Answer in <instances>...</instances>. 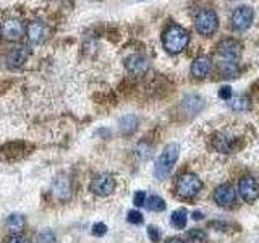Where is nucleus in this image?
<instances>
[{"label": "nucleus", "mask_w": 259, "mask_h": 243, "mask_svg": "<svg viewBox=\"0 0 259 243\" xmlns=\"http://www.w3.org/2000/svg\"><path fill=\"white\" fill-rule=\"evenodd\" d=\"M210 67H212L210 59L206 55H202V57H198V59H194V62L191 63V73L194 78H204L210 71Z\"/></svg>", "instance_id": "15"}, {"label": "nucleus", "mask_w": 259, "mask_h": 243, "mask_svg": "<svg viewBox=\"0 0 259 243\" xmlns=\"http://www.w3.org/2000/svg\"><path fill=\"white\" fill-rule=\"evenodd\" d=\"M7 243H29V241H28V238H24L23 235H13Z\"/></svg>", "instance_id": "31"}, {"label": "nucleus", "mask_w": 259, "mask_h": 243, "mask_svg": "<svg viewBox=\"0 0 259 243\" xmlns=\"http://www.w3.org/2000/svg\"><path fill=\"white\" fill-rule=\"evenodd\" d=\"M138 127V117L133 115V113H130V115H125L120 118V130L123 133H133Z\"/></svg>", "instance_id": "16"}, {"label": "nucleus", "mask_w": 259, "mask_h": 243, "mask_svg": "<svg viewBox=\"0 0 259 243\" xmlns=\"http://www.w3.org/2000/svg\"><path fill=\"white\" fill-rule=\"evenodd\" d=\"M133 201H135V205H136L138 208L144 206V205H146V193H144V191H136Z\"/></svg>", "instance_id": "29"}, {"label": "nucleus", "mask_w": 259, "mask_h": 243, "mask_svg": "<svg viewBox=\"0 0 259 243\" xmlns=\"http://www.w3.org/2000/svg\"><path fill=\"white\" fill-rule=\"evenodd\" d=\"M148 237H149L151 241H154V243H157V241L160 240V232H159L157 227H154V225H149V227H148Z\"/></svg>", "instance_id": "27"}, {"label": "nucleus", "mask_w": 259, "mask_h": 243, "mask_svg": "<svg viewBox=\"0 0 259 243\" xmlns=\"http://www.w3.org/2000/svg\"><path fill=\"white\" fill-rule=\"evenodd\" d=\"M0 32H2L4 39L12 40V43H13V40H20L24 36V26H23V23L20 20L8 18V20L4 21Z\"/></svg>", "instance_id": "8"}, {"label": "nucleus", "mask_w": 259, "mask_h": 243, "mask_svg": "<svg viewBox=\"0 0 259 243\" xmlns=\"http://www.w3.org/2000/svg\"><path fill=\"white\" fill-rule=\"evenodd\" d=\"M115 186H117L115 178L110 174H99L91 180L89 188H91V191L97 194V196H109V194H112L113 190H115Z\"/></svg>", "instance_id": "5"}, {"label": "nucleus", "mask_w": 259, "mask_h": 243, "mask_svg": "<svg viewBox=\"0 0 259 243\" xmlns=\"http://www.w3.org/2000/svg\"><path fill=\"white\" fill-rule=\"evenodd\" d=\"M194 26H196V31L202 36H210L214 34L217 26H219V18L215 12L212 10H201L196 15V20H194Z\"/></svg>", "instance_id": "4"}, {"label": "nucleus", "mask_w": 259, "mask_h": 243, "mask_svg": "<svg viewBox=\"0 0 259 243\" xmlns=\"http://www.w3.org/2000/svg\"><path fill=\"white\" fill-rule=\"evenodd\" d=\"M193 219H194V221H201V219H202V214L199 213V211H194V213H193Z\"/></svg>", "instance_id": "32"}, {"label": "nucleus", "mask_w": 259, "mask_h": 243, "mask_svg": "<svg viewBox=\"0 0 259 243\" xmlns=\"http://www.w3.org/2000/svg\"><path fill=\"white\" fill-rule=\"evenodd\" d=\"M219 97H222V99H225V101H230L232 99V88L222 86L221 91H219Z\"/></svg>", "instance_id": "30"}, {"label": "nucleus", "mask_w": 259, "mask_h": 243, "mask_svg": "<svg viewBox=\"0 0 259 243\" xmlns=\"http://www.w3.org/2000/svg\"><path fill=\"white\" fill-rule=\"evenodd\" d=\"M54 193H55L59 198H62V193H63V198H65V196H68V194H70V185L67 183V180H63V178H60V180H57L55 185H54Z\"/></svg>", "instance_id": "23"}, {"label": "nucleus", "mask_w": 259, "mask_h": 243, "mask_svg": "<svg viewBox=\"0 0 259 243\" xmlns=\"http://www.w3.org/2000/svg\"><path fill=\"white\" fill-rule=\"evenodd\" d=\"M214 148L222 154H230L237 148V138H233L230 135H215Z\"/></svg>", "instance_id": "14"}, {"label": "nucleus", "mask_w": 259, "mask_h": 243, "mask_svg": "<svg viewBox=\"0 0 259 243\" xmlns=\"http://www.w3.org/2000/svg\"><path fill=\"white\" fill-rule=\"evenodd\" d=\"M28 57H29L28 47H24V46H16V47H13L12 51L8 52V55H7V67L10 68V70H18V68L23 67L24 63H26Z\"/></svg>", "instance_id": "10"}, {"label": "nucleus", "mask_w": 259, "mask_h": 243, "mask_svg": "<svg viewBox=\"0 0 259 243\" xmlns=\"http://www.w3.org/2000/svg\"><path fill=\"white\" fill-rule=\"evenodd\" d=\"M254 18V13H253V8L251 7H238L237 10L233 12L232 15V26L235 31H245L251 26Z\"/></svg>", "instance_id": "6"}, {"label": "nucleus", "mask_w": 259, "mask_h": 243, "mask_svg": "<svg viewBox=\"0 0 259 243\" xmlns=\"http://www.w3.org/2000/svg\"><path fill=\"white\" fill-rule=\"evenodd\" d=\"M125 67L130 73H132V75L141 76L149 70V62L144 55L133 54V55H130L125 59Z\"/></svg>", "instance_id": "11"}, {"label": "nucleus", "mask_w": 259, "mask_h": 243, "mask_svg": "<svg viewBox=\"0 0 259 243\" xmlns=\"http://www.w3.org/2000/svg\"><path fill=\"white\" fill-rule=\"evenodd\" d=\"M170 222L175 227V229H185L186 227V222H188V213H186L185 209H177L175 213L170 217Z\"/></svg>", "instance_id": "17"}, {"label": "nucleus", "mask_w": 259, "mask_h": 243, "mask_svg": "<svg viewBox=\"0 0 259 243\" xmlns=\"http://www.w3.org/2000/svg\"><path fill=\"white\" fill-rule=\"evenodd\" d=\"M128 222L130 224H141L143 222V214L140 211H130L128 213Z\"/></svg>", "instance_id": "26"}, {"label": "nucleus", "mask_w": 259, "mask_h": 243, "mask_svg": "<svg viewBox=\"0 0 259 243\" xmlns=\"http://www.w3.org/2000/svg\"><path fill=\"white\" fill-rule=\"evenodd\" d=\"M190 43L188 31L178 24H170L162 34V44L168 54H180Z\"/></svg>", "instance_id": "1"}, {"label": "nucleus", "mask_w": 259, "mask_h": 243, "mask_svg": "<svg viewBox=\"0 0 259 243\" xmlns=\"http://www.w3.org/2000/svg\"><path fill=\"white\" fill-rule=\"evenodd\" d=\"M235 199H237V194H235L233 188L230 185H221V186H217L215 191H214V201L217 202L219 206H222V208H229L232 206Z\"/></svg>", "instance_id": "12"}, {"label": "nucleus", "mask_w": 259, "mask_h": 243, "mask_svg": "<svg viewBox=\"0 0 259 243\" xmlns=\"http://www.w3.org/2000/svg\"><path fill=\"white\" fill-rule=\"evenodd\" d=\"M178 159V146L175 143L167 144L162 154L157 157L156 166H154V175H156L159 180H164L170 175L172 169L175 166V162Z\"/></svg>", "instance_id": "2"}, {"label": "nucleus", "mask_w": 259, "mask_h": 243, "mask_svg": "<svg viewBox=\"0 0 259 243\" xmlns=\"http://www.w3.org/2000/svg\"><path fill=\"white\" fill-rule=\"evenodd\" d=\"M24 227V217L21 214H12L7 217V229L10 232H20Z\"/></svg>", "instance_id": "18"}, {"label": "nucleus", "mask_w": 259, "mask_h": 243, "mask_svg": "<svg viewBox=\"0 0 259 243\" xmlns=\"http://www.w3.org/2000/svg\"><path fill=\"white\" fill-rule=\"evenodd\" d=\"M221 73L224 78H235L238 75V67H237V62H229V60H224L221 63Z\"/></svg>", "instance_id": "20"}, {"label": "nucleus", "mask_w": 259, "mask_h": 243, "mask_svg": "<svg viewBox=\"0 0 259 243\" xmlns=\"http://www.w3.org/2000/svg\"><path fill=\"white\" fill-rule=\"evenodd\" d=\"M144 206H148V209L154 211V213H160V211L165 209V201L160 196H157V194H152V196H149L148 199H146Z\"/></svg>", "instance_id": "19"}, {"label": "nucleus", "mask_w": 259, "mask_h": 243, "mask_svg": "<svg viewBox=\"0 0 259 243\" xmlns=\"http://www.w3.org/2000/svg\"><path fill=\"white\" fill-rule=\"evenodd\" d=\"M105 232H107V225H105V224L99 222V224H94L93 225V233L97 235V237H102Z\"/></svg>", "instance_id": "28"}, {"label": "nucleus", "mask_w": 259, "mask_h": 243, "mask_svg": "<svg viewBox=\"0 0 259 243\" xmlns=\"http://www.w3.org/2000/svg\"><path fill=\"white\" fill-rule=\"evenodd\" d=\"M183 104H185L186 110L191 112V113L199 112L202 105H204V104H202V99H201V97H198V96H190V97H186Z\"/></svg>", "instance_id": "21"}, {"label": "nucleus", "mask_w": 259, "mask_h": 243, "mask_svg": "<svg viewBox=\"0 0 259 243\" xmlns=\"http://www.w3.org/2000/svg\"><path fill=\"white\" fill-rule=\"evenodd\" d=\"M47 26L42 23V21H32L28 29H26V34H28V39L31 40L32 44H40L42 40L47 37Z\"/></svg>", "instance_id": "13"}, {"label": "nucleus", "mask_w": 259, "mask_h": 243, "mask_svg": "<svg viewBox=\"0 0 259 243\" xmlns=\"http://www.w3.org/2000/svg\"><path fill=\"white\" fill-rule=\"evenodd\" d=\"M241 49H243L241 44L238 43V40H235V39H224L217 46L219 54H221L224 59L229 60V62H237L240 59Z\"/></svg>", "instance_id": "7"}, {"label": "nucleus", "mask_w": 259, "mask_h": 243, "mask_svg": "<svg viewBox=\"0 0 259 243\" xmlns=\"http://www.w3.org/2000/svg\"><path fill=\"white\" fill-rule=\"evenodd\" d=\"M202 182L198 175L194 174H183L177 180V194L182 198H193L201 191Z\"/></svg>", "instance_id": "3"}, {"label": "nucleus", "mask_w": 259, "mask_h": 243, "mask_svg": "<svg viewBox=\"0 0 259 243\" xmlns=\"http://www.w3.org/2000/svg\"><path fill=\"white\" fill-rule=\"evenodd\" d=\"M230 105L233 110L237 112H245L249 109V99L246 96H238V97H233V99H230Z\"/></svg>", "instance_id": "22"}, {"label": "nucleus", "mask_w": 259, "mask_h": 243, "mask_svg": "<svg viewBox=\"0 0 259 243\" xmlns=\"http://www.w3.org/2000/svg\"><path fill=\"white\" fill-rule=\"evenodd\" d=\"M55 233L52 230H42L40 233H37L36 237V243H55Z\"/></svg>", "instance_id": "24"}, {"label": "nucleus", "mask_w": 259, "mask_h": 243, "mask_svg": "<svg viewBox=\"0 0 259 243\" xmlns=\"http://www.w3.org/2000/svg\"><path fill=\"white\" fill-rule=\"evenodd\" d=\"M167 243H185V241H183L182 238H170Z\"/></svg>", "instance_id": "33"}, {"label": "nucleus", "mask_w": 259, "mask_h": 243, "mask_svg": "<svg viewBox=\"0 0 259 243\" xmlns=\"http://www.w3.org/2000/svg\"><path fill=\"white\" fill-rule=\"evenodd\" d=\"M188 240L190 243H204L206 241V233L199 229H193L188 232Z\"/></svg>", "instance_id": "25"}, {"label": "nucleus", "mask_w": 259, "mask_h": 243, "mask_svg": "<svg viewBox=\"0 0 259 243\" xmlns=\"http://www.w3.org/2000/svg\"><path fill=\"white\" fill-rule=\"evenodd\" d=\"M238 191H240V196L246 202H253L259 198V183L254 178L245 177V178H241V182L238 183Z\"/></svg>", "instance_id": "9"}]
</instances>
